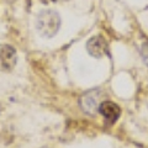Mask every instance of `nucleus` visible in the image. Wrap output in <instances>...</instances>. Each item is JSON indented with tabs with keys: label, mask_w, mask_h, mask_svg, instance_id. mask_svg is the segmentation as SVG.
I'll use <instances>...</instances> for the list:
<instances>
[{
	"label": "nucleus",
	"mask_w": 148,
	"mask_h": 148,
	"mask_svg": "<svg viewBox=\"0 0 148 148\" xmlns=\"http://www.w3.org/2000/svg\"><path fill=\"white\" fill-rule=\"evenodd\" d=\"M37 30L45 37H52L58 32L61 26V17L53 10L41 11L36 20Z\"/></svg>",
	"instance_id": "nucleus-1"
},
{
	"label": "nucleus",
	"mask_w": 148,
	"mask_h": 148,
	"mask_svg": "<svg viewBox=\"0 0 148 148\" xmlns=\"http://www.w3.org/2000/svg\"><path fill=\"white\" fill-rule=\"evenodd\" d=\"M101 99H103V91L99 89H95V90L85 92L84 95H82L79 103H80L83 111H85L89 115H95L96 111H99L100 104L103 103Z\"/></svg>",
	"instance_id": "nucleus-2"
},
{
	"label": "nucleus",
	"mask_w": 148,
	"mask_h": 148,
	"mask_svg": "<svg viewBox=\"0 0 148 148\" xmlns=\"http://www.w3.org/2000/svg\"><path fill=\"white\" fill-rule=\"evenodd\" d=\"M86 49L90 56L95 58H101L109 54V45L106 40L101 36H94L88 41Z\"/></svg>",
	"instance_id": "nucleus-3"
},
{
	"label": "nucleus",
	"mask_w": 148,
	"mask_h": 148,
	"mask_svg": "<svg viewBox=\"0 0 148 148\" xmlns=\"http://www.w3.org/2000/svg\"><path fill=\"white\" fill-rule=\"evenodd\" d=\"M16 51L10 45H0V71L6 72L15 67Z\"/></svg>",
	"instance_id": "nucleus-4"
},
{
	"label": "nucleus",
	"mask_w": 148,
	"mask_h": 148,
	"mask_svg": "<svg viewBox=\"0 0 148 148\" xmlns=\"http://www.w3.org/2000/svg\"><path fill=\"white\" fill-rule=\"evenodd\" d=\"M99 111L104 116L108 125H112L120 117V114H121L120 106L112 103V101H103L99 106Z\"/></svg>",
	"instance_id": "nucleus-5"
},
{
	"label": "nucleus",
	"mask_w": 148,
	"mask_h": 148,
	"mask_svg": "<svg viewBox=\"0 0 148 148\" xmlns=\"http://www.w3.org/2000/svg\"><path fill=\"white\" fill-rule=\"evenodd\" d=\"M141 54H142L143 61H145V62H146V64L148 66V43H143V45H142Z\"/></svg>",
	"instance_id": "nucleus-6"
}]
</instances>
